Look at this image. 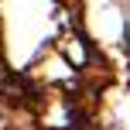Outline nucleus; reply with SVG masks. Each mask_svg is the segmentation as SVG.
<instances>
[]
</instances>
